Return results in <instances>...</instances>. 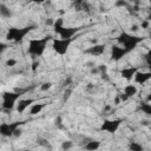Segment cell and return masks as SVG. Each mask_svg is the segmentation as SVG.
I'll return each mask as SVG.
<instances>
[{
	"label": "cell",
	"mask_w": 151,
	"mask_h": 151,
	"mask_svg": "<svg viewBox=\"0 0 151 151\" xmlns=\"http://www.w3.org/2000/svg\"><path fill=\"white\" fill-rule=\"evenodd\" d=\"M111 109H112V106H111V105H105V106H104V111H105V112L111 111Z\"/></svg>",
	"instance_id": "obj_34"
},
{
	"label": "cell",
	"mask_w": 151,
	"mask_h": 151,
	"mask_svg": "<svg viewBox=\"0 0 151 151\" xmlns=\"http://www.w3.org/2000/svg\"><path fill=\"white\" fill-rule=\"evenodd\" d=\"M34 103V99H21V100H19V103L17 104V111L19 112V113H22L31 104H33Z\"/></svg>",
	"instance_id": "obj_13"
},
{
	"label": "cell",
	"mask_w": 151,
	"mask_h": 151,
	"mask_svg": "<svg viewBox=\"0 0 151 151\" xmlns=\"http://www.w3.org/2000/svg\"><path fill=\"white\" fill-rule=\"evenodd\" d=\"M39 65H40V63H39V61H37V60H35V61H33V63H32V67H31V68H32V71H33V72H35V71H37V68L39 67Z\"/></svg>",
	"instance_id": "obj_26"
},
{
	"label": "cell",
	"mask_w": 151,
	"mask_h": 151,
	"mask_svg": "<svg viewBox=\"0 0 151 151\" xmlns=\"http://www.w3.org/2000/svg\"><path fill=\"white\" fill-rule=\"evenodd\" d=\"M144 58H145L146 64H147V65H149V67H150V66H151V51H149V52L145 54V57H144Z\"/></svg>",
	"instance_id": "obj_24"
},
{
	"label": "cell",
	"mask_w": 151,
	"mask_h": 151,
	"mask_svg": "<svg viewBox=\"0 0 151 151\" xmlns=\"http://www.w3.org/2000/svg\"><path fill=\"white\" fill-rule=\"evenodd\" d=\"M126 53H127V52L125 51L124 47L113 46V47H112V54H111V57H112V59H113L114 61H118V60H120Z\"/></svg>",
	"instance_id": "obj_10"
},
{
	"label": "cell",
	"mask_w": 151,
	"mask_h": 151,
	"mask_svg": "<svg viewBox=\"0 0 151 151\" xmlns=\"http://www.w3.org/2000/svg\"><path fill=\"white\" fill-rule=\"evenodd\" d=\"M44 107H45V104H42V103H40V104H33L32 107H31V110H29V114L31 116H35V114L40 113Z\"/></svg>",
	"instance_id": "obj_16"
},
{
	"label": "cell",
	"mask_w": 151,
	"mask_h": 151,
	"mask_svg": "<svg viewBox=\"0 0 151 151\" xmlns=\"http://www.w3.org/2000/svg\"><path fill=\"white\" fill-rule=\"evenodd\" d=\"M100 76H101V79H104V80H110V78L107 77V73H101Z\"/></svg>",
	"instance_id": "obj_33"
},
{
	"label": "cell",
	"mask_w": 151,
	"mask_h": 151,
	"mask_svg": "<svg viewBox=\"0 0 151 151\" xmlns=\"http://www.w3.org/2000/svg\"><path fill=\"white\" fill-rule=\"evenodd\" d=\"M140 110L143 111V113L151 116V103H142L140 104Z\"/></svg>",
	"instance_id": "obj_19"
},
{
	"label": "cell",
	"mask_w": 151,
	"mask_h": 151,
	"mask_svg": "<svg viewBox=\"0 0 151 151\" xmlns=\"http://www.w3.org/2000/svg\"><path fill=\"white\" fill-rule=\"evenodd\" d=\"M140 27L142 28H144V29H146V28H149V27H151V22L149 21V20H144V21H142V25H140Z\"/></svg>",
	"instance_id": "obj_23"
},
{
	"label": "cell",
	"mask_w": 151,
	"mask_h": 151,
	"mask_svg": "<svg viewBox=\"0 0 151 151\" xmlns=\"http://www.w3.org/2000/svg\"><path fill=\"white\" fill-rule=\"evenodd\" d=\"M120 123H122L120 119L105 120V122L103 123V125H101V130H104V131H106V132H109V133H114V132L118 130Z\"/></svg>",
	"instance_id": "obj_8"
},
{
	"label": "cell",
	"mask_w": 151,
	"mask_h": 151,
	"mask_svg": "<svg viewBox=\"0 0 151 151\" xmlns=\"http://www.w3.org/2000/svg\"><path fill=\"white\" fill-rule=\"evenodd\" d=\"M120 103H122V100H120L119 96H116V98H114V100H113V105H119Z\"/></svg>",
	"instance_id": "obj_31"
},
{
	"label": "cell",
	"mask_w": 151,
	"mask_h": 151,
	"mask_svg": "<svg viewBox=\"0 0 151 151\" xmlns=\"http://www.w3.org/2000/svg\"><path fill=\"white\" fill-rule=\"evenodd\" d=\"M138 29H139V26H138V25H136V24L131 25V31H132L133 33H136V32H137Z\"/></svg>",
	"instance_id": "obj_30"
},
{
	"label": "cell",
	"mask_w": 151,
	"mask_h": 151,
	"mask_svg": "<svg viewBox=\"0 0 151 151\" xmlns=\"http://www.w3.org/2000/svg\"><path fill=\"white\" fill-rule=\"evenodd\" d=\"M91 73L93 74H96V73H99V71H98V67H93V68H91Z\"/></svg>",
	"instance_id": "obj_35"
},
{
	"label": "cell",
	"mask_w": 151,
	"mask_h": 151,
	"mask_svg": "<svg viewBox=\"0 0 151 151\" xmlns=\"http://www.w3.org/2000/svg\"><path fill=\"white\" fill-rule=\"evenodd\" d=\"M72 40L73 39H71V40H64V39H60V38L59 39H54L53 40V50L57 52V54L64 55L67 52L68 46L71 45Z\"/></svg>",
	"instance_id": "obj_7"
},
{
	"label": "cell",
	"mask_w": 151,
	"mask_h": 151,
	"mask_svg": "<svg viewBox=\"0 0 151 151\" xmlns=\"http://www.w3.org/2000/svg\"><path fill=\"white\" fill-rule=\"evenodd\" d=\"M25 151H28V150H25Z\"/></svg>",
	"instance_id": "obj_39"
},
{
	"label": "cell",
	"mask_w": 151,
	"mask_h": 151,
	"mask_svg": "<svg viewBox=\"0 0 151 151\" xmlns=\"http://www.w3.org/2000/svg\"><path fill=\"white\" fill-rule=\"evenodd\" d=\"M22 91H17V92H6L2 94V110H13L17 100L20 98L22 94Z\"/></svg>",
	"instance_id": "obj_4"
},
{
	"label": "cell",
	"mask_w": 151,
	"mask_h": 151,
	"mask_svg": "<svg viewBox=\"0 0 151 151\" xmlns=\"http://www.w3.org/2000/svg\"><path fill=\"white\" fill-rule=\"evenodd\" d=\"M93 87V84H87V88H92Z\"/></svg>",
	"instance_id": "obj_38"
},
{
	"label": "cell",
	"mask_w": 151,
	"mask_h": 151,
	"mask_svg": "<svg viewBox=\"0 0 151 151\" xmlns=\"http://www.w3.org/2000/svg\"><path fill=\"white\" fill-rule=\"evenodd\" d=\"M97 67H98V71H99L100 74H101V73H106V71H107L106 65H99V66H97Z\"/></svg>",
	"instance_id": "obj_25"
},
{
	"label": "cell",
	"mask_w": 151,
	"mask_h": 151,
	"mask_svg": "<svg viewBox=\"0 0 151 151\" xmlns=\"http://www.w3.org/2000/svg\"><path fill=\"white\" fill-rule=\"evenodd\" d=\"M51 87H52V83L47 81V83H44V84H41V86H40V90H41V91H47V90H50Z\"/></svg>",
	"instance_id": "obj_21"
},
{
	"label": "cell",
	"mask_w": 151,
	"mask_h": 151,
	"mask_svg": "<svg viewBox=\"0 0 151 151\" xmlns=\"http://www.w3.org/2000/svg\"><path fill=\"white\" fill-rule=\"evenodd\" d=\"M15 65H17V60H15V59H7V60H6V66L13 67V66H15Z\"/></svg>",
	"instance_id": "obj_22"
},
{
	"label": "cell",
	"mask_w": 151,
	"mask_h": 151,
	"mask_svg": "<svg viewBox=\"0 0 151 151\" xmlns=\"http://www.w3.org/2000/svg\"><path fill=\"white\" fill-rule=\"evenodd\" d=\"M105 51V45H93L91 47H88L87 50H85V53L87 54H91V55H94V57H98V55H101Z\"/></svg>",
	"instance_id": "obj_9"
},
{
	"label": "cell",
	"mask_w": 151,
	"mask_h": 151,
	"mask_svg": "<svg viewBox=\"0 0 151 151\" xmlns=\"http://www.w3.org/2000/svg\"><path fill=\"white\" fill-rule=\"evenodd\" d=\"M146 100H147V103H151V93H150V94H147Z\"/></svg>",
	"instance_id": "obj_37"
},
{
	"label": "cell",
	"mask_w": 151,
	"mask_h": 151,
	"mask_svg": "<svg viewBox=\"0 0 151 151\" xmlns=\"http://www.w3.org/2000/svg\"><path fill=\"white\" fill-rule=\"evenodd\" d=\"M54 22H55V21H54L52 18H48V19L45 21V24H46L47 26H54Z\"/></svg>",
	"instance_id": "obj_27"
},
{
	"label": "cell",
	"mask_w": 151,
	"mask_h": 151,
	"mask_svg": "<svg viewBox=\"0 0 151 151\" xmlns=\"http://www.w3.org/2000/svg\"><path fill=\"white\" fill-rule=\"evenodd\" d=\"M116 6L124 7V6H126V2H125V1H117V2H116Z\"/></svg>",
	"instance_id": "obj_32"
},
{
	"label": "cell",
	"mask_w": 151,
	"mask_h": 151,
	"mask_svg": "<svg viewBox=\"0 0 151 151\" xmlns=\"http://www.w3.org/2000/svg\"><path fill=\"white\" fill-rule=\"evenodd\" d=\"M33 27L34 26H27V27H24V28H14V27L9 28L8 33H7V39L19 42L33 29Z\"/></svg>",
	"instance_id": "obj_5"
},
{
	"label": "cell",
	"mask_w": 151,
	"mask_h": 151,
	"mask_svg": "<svg viewBox=\"0 0 151 151\" xmlns=\"http://www.w3.org/2000/svg\"><path fill=\"white\" fill-rule=\"evenodd\" d=\"M136 93H137V87H136V85L129 84V85H126V86L124 87V94H126L129 98L133 97Z\"/></svg>",
	"instance_id": "obj_15"
},
{
	"label": "cell",
	"mask_w": 151,
	"mask_h": 151,
	"mask_svg": "<svg viewBox=\"0 0 151 151\" xmlns=\"http://www.w3.org/2000/svg\"><path fill=\"white\" fill-rule=\"evenodd\" d=\"M11 11L4 5V4H1L0 5V15L2 17V18H9L11 17Z\"/></svg>",
	"instance_id": "obj_18"
},
{
	"label": "cell",
	"mask_w": 151,
	"mask_h": 151,
	"mask_svg": "<svg viewBox=\"0 0 151 151\" xmlns=\"http://www.w3.org/2000/svg\"><path fill=\"white\" fill-rule=\"evenodd\" d=\"M72 146H73V143H72L71 140H66V142H64V143L61 144V149H63V151H68Z\"/></svg>",
	"instance_id": "obj_20"
},
{
	"label": "cell",
	"mask_w": 151,
	"mask_h": 151,
	"mask_svg": "<svg viewBox=\"0 0 151 151\" xmlns=\"http://www.w3.org/2000/svg\"><path fill=\"white\" fill-rule=\"evenodd\" d=\"M99 146H100V142H98V140H90V142H87L84 145V149L86 151H96V150L99 149Z\"/></svg>",
	"instance_id": "obj_14"
},
{
	"label": "cell",
	"mask_w": 151,
	"mask_h": 151,
	"mask_svg": "<svg viewBox=\"0 0 151 151\" xmlns=\"http://www.w3.org/2000/svg\"><path fill=\"white\" fill-rule=\"evenodd\" d=\"M53 27H54V32L57 34H59L60 39H64V40L73 39V35L78 32V28H76V27H65L63 19H57Z\"/></svg>",
	"instance_id": "obj_3"
},
{
	"label": "cell",
	"mask_w": 151,
	"mask_h": 151,
	"mask_svg": "<svg viewBox=\"0 0 151 151\" xmlns=\"http://www.w3.org/2000/svg\"><path fill=\"white\" fill-rule=\"evenodd\" d=\"M151 79V72H137L136 76H134V81L137 84H145L146 81H149Z\"/></svg>",
	"instance_id": "obj_11"
},
{
	"label": "cell",
	"mask_w": 151,
	"mask_h": 151,
	"mask_svg": "<svg viewBox=\"0 0 151 151\" xmlns=\"http://www.w3.org/2000/svg\"><path fill=\"white\" fill-rule=\"evenodd\" d=\"M72 93V91L71 90H66L65 91V93H64V100H66V99H68V97H70V94Z\"/></svg>",
	"instance_id": "obj_29"
},
{
	"label": "cell",
	"mask_w": 151,
	"mask_h": 151,
	"mask_svg": "<svg viewBox=\"0 0 151 151\" xmlns=\"http://www.w3.org/2000/svg\"><path fill=\"white\" fill-rule=\"evenodd\" d=\"M118 96H119V98H120V100H122V101H126V100L129 99V97H127L126 94H124V93H119Z\"/></svg>",
	"instance_id": "obj_28"
},
{
	"label": "cell",
	"mask_w": 151,
	"mask_h": 151,
	"mask_svg": "<svg viewBox=\"0 0 151 151\" xmlns=\"http://www.w3.org/2000/svg\"><path fill=\"white\" fill-rule=\"evenodd\" d=\"M51 38L52 37L48 35V37H45V38H41V39H31L29 42H28L27 52L31 55H33V57H40V55H42V53L45 52L47 41Z\"/></svg>",
	"instance_id": "obj_1"
},
{
	"label": "cell",
	"mask_w": 151,
	"mask_h": 151,
	"mask_svg": "<svg viewBox=\"0 0 151 151\" xmlns=\"http://www.w3.org/2000/svg\"><path fill=\"white\" fill-rule=\"evenodd\" d=\"M20 134H21V130H20V129H17L15 132H14V136L18 137V136H20Z\"/></svg>",
	"instance_id": "obj_36"
},
{
	"label": "cell",
	"mask_w": 151,
	"mask_h": 151,
	"mask_svg": "<svg viewBox=\"0 0 151 151\" xmlns=\"http://www.w3.org/2000/svg\"><path fill=\"white\" fill-rule=\"evenodd\" d=\"M129 150L130 151H144V147L142 146V144L137 142H131L129 144Z\"/></svg>",
	"instance_id": "obj_17"
},
{
	"label": "cell",
	"mask_w": 151,
	"mask_h": 151,
	"mask_svg": "<svg viewBox=\"0 0 151 151\" xmlns=\"http://www.w3.org/2000/svg\"><path fill=\"white\" fill-rule=\"evenodd\" d=\"M21 122H14V123H2L0 125V133L4 137H12L14 136V132L19 126L21 125Z\"/></svg>",
	"instance_id": "obj_6"
},
{
	"label": "cell",
	"mask_w": 151,
	"mask_h": 151,
	"mask_svg": "<svg viewBox=\"0 0 151 151\" xmlns=\"http://www.w3.org/2000/svg\"><path fill=\"white\" fill-rule=\"evenodd\" d=\"M143 39H144V38H142V37L131 35V34H129V33L123 32V33H120V34L118 35L117 41H118L119 44H122V46H123V47L125 48V51L129 53V52H131L140 41H143Z\"/></svg>",
	"instance_id": "obj_2"
},
{
	"label": "cell",
	"mask_w": 151,
	"mask_h": 151,
	"mask_svg": "<svg viewBox=\"0 0 151 151\" xmlns=\"http://www.w3.org/2000/svg\"><path fill=\"white\" fill-rule=\"evenodd\" d=\"M137 72H138V68H137V67H132V66H130V67L123 68L122 72H120V74H122V77H123L124 79H126V80H131L132 78H134V76H136Z\"/></svg>",
	"instance_id": "obj_12"
}]
</instances>
